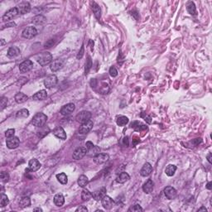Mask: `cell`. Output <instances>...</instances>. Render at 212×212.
Here are the masks:
<instances>
[{
	"label": "cell",
	"instance_id": "44",
	"mask_svg": "<svg viewBox=\"0 0 212 212\" xmlns=\"http://www.w3.org/2000/svg\"><path fill=\"white\" fill-rule=\"evenodd\" d=\"M0 177H1V179H2V181H3L4 182H7L9 181V173L6 172V171H2V172H1V175H0Z\"/></svg>",
	"mask_w": 212,
	"mask_h": 212
},
{
	"label": "cell",
	"instance_id": "54",
	"mask_svg": "<svg viewBox=\"0 0 212 212\" xmlns=\"http://www.w3.org/2000/svg\"><path fill=\"white\" fill-rule=\"evenodd\" d=\"M133 138H134V139H133V145H136L137 143H138L140 142V140H139V138H138L137 140H135V137H133Z\"/></svg>",
	"mask_w": 212,
	"mask_h": 212
},
{
	"label": "cell",
	"instance_id": "51",
	"mask_svg": "<svg viewBox=\"0 0 212 212\" xmlns=\"http://www.w3.org/2000/svg\"><path fill=\"white\" fill-rule=\"evenodd\" d=\"M145 121L148 123V124H151L152 123V120H151V117L148 116L145 117Z\"/></svg>",
	"mask_w": 212,
	"mask_h": 212
},
{
	"label": "cell",
	"instance_id": "25",
	"mask_svg": "<svg viewBox=\"0 0 212 212\" xmlns=\"http://www.w3.org/2000/svg\"><path fill=\"white\" fill-rule=\"evenodd\" d=\"M54 203L58 207L62 206L64 203H65V197L63 196L62 194H56V195H55Z\"/></svg>",
	"mask_w": 212,
	"mask_h": 212
},
{
	"label": "cell",
	"instance_id": "17",
	"mask_svg": "<svg viewBox=\"0 0 212 212\" xmlns=\"http://www.w3.org/2000/svg\"><path fill=\"white\" fill-rule=\"evenodd\" d=\"M153 171V166L150 164L149 162H146L145 164L143 166L142 169L140 170V175L142 177H148L151 174V172Z\"/></svg>",
	"mask_w": 212,
	"mask_h": 212
},
{
	"label": "cell",
	"instance_id": "35",
	"mask_svg": "<svg viewBox=\"0 0 212 212\" xmlns=\"http://www.w3.org/2000/svg\"><path fill=\"white\" fill-rule=\"evenodd\" d=\"M30 205H31V200L29 197L26 196V197H22L19 202V206L21 208H26L28 207Z\"/></svg>",
	"mask_w": 212,
	"mask_h": 212
},
{
	"label": "cell",
	"instance_id": "6",
	"mask_svg": "<svg viewBox=\"0 0 212 212\" xmlns=\"http://www.w3.org/2000/svg\"><path fill=\"white\" fill-rule=\"evenodd\" d=\"M58 82V79L55 75H50L46 76L44 80V85L48 89L55 87Z\"/></svg>",
	"mask_w": 212,
	"mask_h": 212
},
{
	"label": "cell",
	"instance_id": "23",
	"mask_svg": "<svg viewBox=\"0 0 212 212\" xmlns=\"http://www.w3.org/2000/svg\"><path fill=\"white\" fill-rule=\"evenodd\" d=\"M14 99H15V101L17 102V104H22V103H24L25 101L28 100V96L25 95L24 93L19 92V93L16 94Z\"/></svg>",
	"mask_w": 212,
	"mask_h": 212
},
{
	"label": "cell",
	"instance_id": "52",
	"mask_svg": "<svg viewBox=\"0 0 212 212\" xmlns=\"http://www.w3.org/2000/svg\"><path fill=\"white\" fill-rule=\"evenodd\" d=\"M198 211H207V209L205 206H201V207L198 209Z\"/></svg>",
	"mask_w": 212,
	"mask_h": 212
},
{
	"label": "cell",
	"instance_id": "2",
	"mask_svg": "<svg viewBox=\"0 0 212 212\" xmlns=\"http://www.w3.org/2000/svg\"><path fill=\"white\" fill-rule=\"evenodd\" d=\"M46 120H47V116H46L45 114L43 113H38L35 116L33 117V120H32V124L38 127V128H41L42 126H44L46 124Z\"/></svg>",
	"mask_w": 212,
	"mask_h": 212
},
{
	"label": "cell",
	"instance_id": "42",
	"mask_svg": "<svg viewBox=\"0 0 212 212\" xmlns=\"http://www.w3.org/2000/svg\"><path fill=\"white\" fill-rule=\"evenodd\" d=\"M129 211H133V212H139V211H143V209L139 205H134L133 206L129 209Z\"/></svg>",
	"mask_w": 212,
	"mask_h": 212
},
{
	"label": "cell",
	"instance_id": "12",
	"mask_svg": "<svg viewBox=\"0 0 212 212\" xmlns=\"http://www.w3.org/2000/svg\"><path fill=\"white\" fill-rule=\"evenodd\" d=\"M109 159V156L106 153H98L93 158V160H94L95 163L100 164V165L108 162Z\"/></svg>",
	"mask_w": 212,
	"mask_h": 212
},
{
	"label": "cell",
	"instance_id": "26",
	"mask_svg": "<svg viewBox=\"0 0 212 212\" xmlns=\"http://www.w3.org/2000/svg\"><path fill=\"white\" fill-rule=\"evenodd\" d=\"M131 127L133 128L135 131H143V130H147L148 129V127L145 124H142V123L138 122V121H134L133 123H132Z\"/></svg>",
	"mask_w": 212,
	"mask_h": 212
},
{
	"label": "cell",
	"instance_id": "14",
	"mask_svg": "<svg viewBox=\"0 0 212 212\" xmlns=\"http://www.w3.org/2000/svg\"><path fill=\"white\" fill-rule=\"evenodd\" d=\"M75 104L70 103V104H67L66 105H64L62 109H61V114L64 115V116H67L69 114H71V113H73L75 111Z\"/></svg>",
	"mask_w": 212,
	"mask_h": 212
},
{
	"label": "cell",
	"instance_id": "16",
	"mask_svg": "<svg viewBox=\"0 0 212 212\" xmlns=\"http://www.w3.org/2000/svg\"><path fill=\"white\" fill-rule=\"evenodd\" d=\"M164 194L166 195V197L167 199L169 200H172V199H175L176 198V196H177V190L175 189L174 187H166L165 189H164Z\"/></svg>",
	"mask_w": 212,
	"mask_h": 212
},
{
	"label": "cell",
	"instance_id": "49",
	"mask_svg": "<svg viewBox=\"0 0 212 212\" xmlns=\"http://www.w3.org/2000/svg\"><path fill=\"white\" fill-rule=\"evenodd\" d=\"M206 158H207V161L211 164H212V154L211 153H210L207 154V156H206Z\"/></svg>",
	"mask_w": 212,
	"mask_h": 212
},
{
	"label": "cell",
	"instance_id": "56",
	"mask_svg": "<svg viewBox=\"0 0 212 212\" xmlns=\"http://www.w3.org/2000/svg\"><path fill=\"white\" fill-rule=\"evenodd\" d=\"M33 211H42V209H41V208H35V209H33Z\"/></svg>",
	"mask_w": 212,
	"mask_h": 212
},
{
	"label": "cell",
	"instance_id": "46",
	"mask_svg": "<svg viewBox=\"0 0 212 212\" xmlns=\"http://www.w3.org/2000/svg\"><path fill=\"white\" fill-rule=\"evenodd\" d=\"M85 148H86V149H87V151L89 152L90 150H91L92 148H95V145L92 143L91 142L88 141V142H86V143H85Z\"/></svg>",
	"mask_w": 212,
	"mask_h": 212
},
{
	"label": "cell",
	"instance_id": "33",
	"mask_svg": "<svg viewBox=\"0 0 212 212\" xmlns=\"http://www.w3.org/2000/svg\"><path fill=\"white\" fill-rule=\"evenodd\" d=\"M92 198V193L87 189H84L81 193V199L83 201H87Z\"/></svg>",
	"mask_w": 212,
	"mask_h": 212
},
{
	"label": "cell",
	"instance_id": "19",
	"mask_svg": "<svg viewBox=\"0 0 212 212\" xmlns=\"http://www.w3.org/2000/svg\"><path fill=\"white\" fill-rule=\"evenodd\" d=\"M53 134L56 137H58L60 139L65 140L67 139V133L65 132V130L62 127H57L53 130Z\"/></svg>",
	"mask_w": 212,
	"mask_h": 212
},
{
	"label": "cell",
	"instance_id": "55",
	"mask_svg": "<svg viewBox=\"0 0 212 212\" xmlns=\"http://www.w3.org/2000/svg\"><path fill=\"white\" fill-rule=\"evenodd\" d=\"M13 26H16V24L14 22H10V23H7L6 24V27H13Z\"/></svg>",
	"mask_w": 212,
	"mask_h": 212
},
{
	"label": "cell",
	"instance_id": "4",
	"mask_svg": "<svg viewBox=\"0 0 212 212\" xmlns=\"http://www.w3.org/2000/svg\"><path fill=\"white\" fill-rule=\"evenodd\" d=\"M91 118V113L90 111H86V110H84V111H81L80 113H79L76 117H75V119L78 123H80V124H83V123H85L90 119Z\"/></svg>",
	"mask_w": 212,
	"mask_h": 212
},
{
	"label": "cell",
	"instance_id": "8",
	"mask_svg": "<svg viewBox=\"0 0 212 212\" xmlns=\"http://www.w3.org/2000/svg\"><path fill=\"white\" fill-rule=\"evenodd\" d=\"M88 153L87 149L86 148H84V147H80V148H77L74 151L73 153V155L72 157L75 160H80L86 155V153Z\"/></svg>",
	"mask_w": 212,
	"mask_h": 212
},
{
	"label": "cell",
	"instance_id": "27",
	"mask_svg": "<svg viewBox=\"0 0 212 212\" xmlns=\"http://www.w3.org/2000/svg\"><path fill=\"white\" fill-rule=\"evenodd\" d=\"M129 179H130V177H129V175L127 172H122V173H120L117 177L116 181L118 183L124 184L126 182H128Z\"/></svg>",
	"mask_w": 212,
	"mask_h": 212
},
{
	"label": "cell",
	"instance_id": "30",
	"mask_svg": "<svg viewBox=\"0 0 212 212\" xmlns=\"http://www.w3.org/2000/svg\"><path fill=\"white\" fill-rule=\"evenodd\" d=\"M50 132V129L48 128V127H46V126H42L40 128V130H38V137H40V138H42V137H44L46 135L48 134V133Z\"/></svg>",
	"mask_w": 212,
	"mask_h": 212
},
{
	"label": "cell",
	"instance_id": "45",
	"mask_svg": "<svg viewBox=\"0 0 212 212\" xmlns=\"http://www.w3.org/2000/svg\"><path fill=\"white\" fill-rule=\"evenodd\" d=\"M109 75H111L112 77H116L117 75H118V71H117V69L115 67H110V69H109Z\"/></svg>",
	"mask_w": 212,
	"mask_h": 212
},
{
	"label": "cell",
	"instance_id": "50",
	"mask_svg": "<svg viewBox=\"0 0 212 212\" xmlns=\"http://www.w3.org/2000/svg\"><path fill=\"white\" fill-rule=\"evenodd\" d=\"M124 145H126V147L129 146V137H125L124 138Z\"/></svg>",
	"mask_w": 212,
	"mask_h": 212
},
{
	"label": "cell",
	"instance_id": "34",
	"mask_svg": "<svg viewBox=\"0 0 212 212\" xmlns=\"http://www.w3.org/2000/svg\"><path fill=\"white\" fill-rule=\"evenodd\" d=\"M89 183V179L85 175H81L80 176L79 179H78V185L80 187H85Z\"/></svg>",
	"mask_w": 212,
	"mask_h": 212
},
{
	"label": "cell",
	"instance_id": "43",
	"mask_svg": "<svg viewBox=\"0 0 212 212\" xmlns=\"http://www.w3.org/2000/svg\"><path fill=\"white\" fill-rule=\"evenodd\" d=\"M14 134H15V129H9L5 132V136L7 138L14 137Z\"/></svg>",
	"mask_w": 212,
	"mask_h": 212
},
{
	"label": "cell",
	"instance_id": "7",
	"mask_svg": "<svg viewBox=\"0 0 212 212\" xmlns=\"http://www.w3.org/2000/svg\"><path fill=\"white\" fill-rule=\"evenodd\" d=\"M17 11H18V13L19 15H23V14H26V13H28L31 11V5L28 2H22L20 3L19 4L17 5Z\"/></svg>",
	"mask_w": 212,
	"mask_h": 212
},
{
	"label": "cell",
	"instance_id": "21",
	"mask_svg": "<svg viewBox=\"0 0 212 212\" xmlns=\"http://www.w3.org/2000/svg\"><path fill=\"white\" fill-rule=\"evenodd\" d=\"M41 167V163L38 162V159L33 158L28 162V169L32 171H36Z\"/></svg>",
	"mask_w": 212,
	"mask_h": 212
},
{
	"label": "cell",
	"instance_id": "32",
	"mask_svg": "<svg viewBox=\"0 0 212 212\" xmlns=\"http://www.w3.org/2000/svg\"><path fill=\"white\" fill-rule=\"evenodd\" d=\"M176 171H177V166H175V165H172V164H170V165H168V166L166 167L165 173H166L168 177H172V176L175 174Z\"/></svg>",
	"mask_w": 212,
	"mask_h": 212
},
{
	"label": "cell",
	"instance_id": "13",
	"mask_svg": "<svg viewBox=\"0 0 212 212\" xmlns=\"http://www.w3.org/2000/svg\"><path fill=\"white\" fill-rule=\"evenodd\" d=\"M6 144L7 147L9 148V149H14V148H17V147L20 144V141L18 139L17 137H9L7 140H6Z\"/></svg>",
	"mask_w": 212,
	"mask_h": 212
},
{
	"label": "cell",
	"instance_id": "29",
	"mask_svg": "<svg viewBox=\"0 0 212 212\" xmlns=\"http://www.w3.org/2000/svg\"><path fill=\"white\" fill-rule=\"evenodd\" d=\"M92 10H93V13L95 14L96 18L100 19V16H101V9H100V6L95 2L92 4Z\"/></svg>",
	"mask_w": 212,
	"mask_h": 212
},
{
	"label": "cell",
	"instance_id": "9",
	"mask_svg": "<svg viewBox=\"0 0 212 212\" xmlns=\"http://www.w3.org/2000/svg\"><path fill=\"white\" fill-rule=\"evenodd\" d=\"M105 195H106V188L104 187H100V189L92 192V197L97 201L101 200Z\"/></svg>",
	"mask_w": 212,
	"mask_h": 212
},
{
	"label": "cell",
	"instance_id": "36",
	"mask_svg": "<svg viewBox=\"0 0 212 212\" xmlns=\"http://www.w3.org/2000/svg\"><path fill=\"white\" fill-rule=\"evenodd\" d=\"M56 179H57V181H58L59 182L62 183L63 185L67 184V182H68L67 176L65 174L64 172H62V173H60V174L56 175Z\"/></svg>",
	"mask_w": 212,
	"mask_h": 212
},
{
	"label": "cell",
	"instance_id": "11",
	"mask_svg": "<svg viewBox=\"0 0 212 212\" xmlns=\"http://www.w3.org/2000/svg\"><path fill=\"white\" fill-rule=\"evenodd\" d=\"M93 125H94V124H93V121L91 119H90V120L85 122V123H83L81 124V126L80 127V133H81V134H86V133H88L92 129Z\"/></svg>",
	"mask_w": 212,
	"mask_h": 212
},
{
	"label": "cell",
	"instance_id": "3",
	"mask_svg": "<svg viewBox=\"0 0 212 212\" xmlns=\"http://www.w3.org/2000/svg\"><path fill=\"white\" fill-rule=\"evenodd\" d=\"M22 35L26 39H31L38 35V30L36 29L35 27H27L22 31Z\"/></svg>",
	"mask_w": 212,
	"mask_h": 212
},
{
	"label": "cell",
	"instance_id": "48",
	"mask_svg": "<svg viewBox=\"0 0 212 212\" xmlns=\"http://www.w3.org/2000/svg\"><path fill=\"white\" fill-rule=\"evenodd\" d=\"M75 211H76V212H79V211L80 212H81V211L87 212L88 211V209L86 207H85V206H83V205H82V206H80V207L77 208Z\"/></svg>",
	"mask_w": 212,
	"mask_h": 212
},
{
	"label": "cell",
	"instance_id": "39",
	"mask_svg": "<svg viewBox=\"0 0 212 212\" xmlns=\"http://www.w3.org/2000/svg\"><path fill=\"white\" fill-rule=\"evenodd\" d=\"M9 197L4 194H2L1 195V200H0V206L1 207H4L7 205H9Z\"/></svg>",
	"mask_w": 212,
	"mask_h": 212
},
{
	"label": "cell",
	"instance_id": "38",
	"mask_svg": "<svg viewBox=\"0 0 212 212\" xmlns=\"http://www.w3.org/2000/svg\"><path fill=\"white\" fill-rule=\"evenodd\" d=\"M16 116L17 118H27L29 116V111L27 109H22L19 111H17Z\"/></svg>",
	"mask_w": 212,
	"mask_h": 212
},
{
	"label": "cell",
	"instance_id": "1",
	"mask_svg": "<svg viewBox=\"0 0 212 212\" xmlns=\"http://www.w3.org/2000/svg\"><path fill=\"white\" fill-rule=\"evenodd\" d=\"M37 60H38V62L41 66L44 67V66H46V65L51 63V62H52V56H51L50 52L44 51V52H42V53H40V54L38 55Z\"/></svg>",
	"mask_w": 212,
	"mask_h": 212
},
{
	"label": "cell",
	"instance_id": "22",
	"mask_svg": "<svg viewBox=\"0 0 212 212\" xmlns=\"http://www.w3.org/2000/svg\"><path fill=\"white\" fill-rule=\"evenodd\" d=\"M47 97V92L45 90H42L40 91L37 92L33 96V100H44Z\"/></svg>",
	"mask_w": 212,
	"mask_h": 212
},
{
	"label": "cell",
	"instance_id": "41",
	"mask_svg": "<svg viewBox=\"0 0 212 212\" xmlns=\"http://www.w3.org/2000/svg\"><path fill=\"white\" fill-rule=\"evenodd\" d=\"M8 104V98L6 97H2L1 100H0V110H4V108L7 106Z\"/></svg>",
	"mask_w": 212,
	"mask_h": 212
},
{
	"label": "cell",
	"instance_id": "15",
	"mask_svg": "<svg viewBox=\"0 0 212 212\" xmlns=\"http://www.w3.org/2000/svg\"><path fill=\"white\" fill-rule=\"evenodd\" d=\"M101 201H102V205L105 210H110L114 205V201L113 200L110 196L107 195L101 200Z\"/></svg>",
	"mask_w": 212,
	"mask_h": 212
},
{
	"label": "cell",
	"instance_id": "37",
	"mask_svg": "<svg viewBox=\"0 0 212 212\" xmlns=\"http://www.w3.org/2000/svg\"><path fill=\"white\" fill-rule=\"evenodd\" d=\"M129 119L126 116H119L117 119V124L119 126H125L129 123Z\"/></svg>",
	"mask_w": 212,
	"mask_h": 212
},
{
	"label": "cell",
	"instance_id": "20",
	"mask_svg": "<svg viewBox=\"0 0 212 212\" xmlns=\"http://www.w3.org/2000/svg\"><path fill=\"white\" fill-rule=\"evenodd\" d=\"M154 187V182H153L152 179H148L147 182H146L143 186V191L145 192L146 194H149L152 191H153Z\"/></svg>",
	"mask_w": 212,
	"mask_h": 212
},
{
	"label": "cell",
	"instance_id": "57",
	"mask_svg": "<svg viewBox=\"0 0 212 212\" xmlns=\"http://www.w3.org/2000/svg\"><path fill=\"white\" fill-rule=\"evenodd\" d=\"M0 41H1V44H0V45H1V46H4V44H5L4 39H1Z\"/></svg>",
	"mask_w": 212,
	"mask_h": 212
},
{
	"label": "cell",
	"instance_id": "28",
	"mask_svg": "<svg viewBox=\"0 0 212 212\" xmlns=\"http://www.w3.org/2000/svg\"><path fill=\"white\" fill-rule=\"evenodd\" d=\"M21 53V51L19 50V48L17 46H11L8 51V56L9 57H15L17 56L18 55Z\"/></svg>",
	"mask_w": 212,
	"mask_h": 212
},
{
	"label": "cell",
	"instance_id": "31",
	"mask_svg": "<svg viewBox=\"0 0 212 212\" xmlns=\"http://www.w3.org/2000/svg\"><path fill=\"white\" fill-rule=\"evenodd\" d=\"M187 12L192 16H196V8L193 2H189L187 6Z\"/></svg>",
	"mask_w": 212,
	"mask_h": 212
},
{
	"label": "cell",
	"instance_id": "47",
	"mask_svg": "<svg viewBox=\"0 0 212 212\" xmlns=\"http://www.w3.org/2000/svg\"><path fill=\"white\" fill-rule=\"evenodd\" d=\"M84 52H85V51H84V46H81V48H80V51H79V53L77 55V59L82 58V56H83L84 55Z\"/></svg>",
	"mask_w": 212,
	"mask_h": 212
},
{
	"label": "cell",
	"instance_id": "5",
	"mask_svg": "<svg viewBox=\"0 0 212 212\" xmlns=\"http://www.w3.org/2000/svg\"><path fill=\"white\" fill-rule=\"evenodd\" d=\"M19 15L18 11H17V8H13V9H9V11H7L4 13V15L3 16V21L4 22H9L11 21L12 19H13L14 17H16L17 16Z\"/></svg>",
	"mask_w": 212,
	"mask_h": 212
},
{
	"label": "cell",
	"instance_id": "18",
	"mask_svg": "<svg viewBox=\"0 0 212 212\" xmlns=\"http://www.w3.org/2000/svg\"><path fill=\"white\" fill-rule=\"evenodd\" d=\"M63 67V62L62 60H55L53 62H51L50 65V69L52 72H56L61 70Z\"/></svg>",
	"mask_w": 212,
	"mask_h": 212
},
{
	"label": "cell",
	"instance_id": "40",
	"mask_svg": "<svg viewBox=\"0 0 212 212\" xmlns=\"http://www.w3.org/2000/svg\"><path fill=\"white\" fill-rule=\"evenodd\" d=\"M92 67V60L90 56H88L87 61H86V63H85V75H87L89 73L90 70L91 69Z\"/></svg>",
	"mask_w": 212,
	"mask_h": 212
},
{
	"label": "cell",
	"instance_id": "53",
	"mask_svg": "<svg viewBox=\"0 0 212 212\" xmlns=\"http://www.w3.org/2000/svg\"><path fill=\"white\" fill-rule=\"evenodd\" d=\"M211 185H212V182H210L207 183V185H206V188H207L208 190H211Z\"/></svg>",
	"mask_w": 212,
	"mask_h": 212
},
{
	"label": "cell",
	"instance_id": "10",
	"mask_svg": "<svg viewBox=\"0 0 212 212\" xmlns=\"http://www.w3.org/2000/svg\"><path fill=\"white\" fill-rule=\"evenodd\" d=\"M33 68V63L31 60H26L23 62H22L19 66V70L22 73L28 72Z\"/></svg>",
	"mask_w": 212,
	"mask_h": 212
},
{
	"label": "cell",
	"instance_id": "24",
	"mask_svg": "<svg viewBox=\"0 0 212 212\" xmlns=\"http://www.w3.org/2000/svg\"><path fill=\"white\" fill-rule=\"evenodd\" d=\"M32 22L36 25H43L46 22V18L43 15H37L33 18Z\"/></svg>",
	"mask_w": 212,
	"mask_h": 212
}]
</instances>
